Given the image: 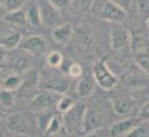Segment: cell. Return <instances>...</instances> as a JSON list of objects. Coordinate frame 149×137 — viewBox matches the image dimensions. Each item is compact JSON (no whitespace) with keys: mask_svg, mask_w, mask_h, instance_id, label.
<instances>
[{"mask_svg":"<svg viewBox=\"0 0 149 137\" xmlns=\"http://www.w3.org/2000/svg\"><path fill=\"white\" fill-rule=\"evenodd\" d=\"M111 109L119 116H130L135 109V101L130 96L116 95L111 98Z\"/></svg>","mask_w":149,"mask_h":137,"instance_id":"cell-9","label":"cell"},{"mask_svg":"<svg viewBox=\"0 0 149 137\" xmlns=\"http://www.w3.org/2000/svg\"><path fill=\"white\" fill-rule=\"evenodd\" d=\"M90 10L99 19L108 22H121L127 14V10L111 0H93Z\"/></svg>","mask_w":149,"mask_h":137,"instance_id":"cell-1","label":"cell"},{"mask_svg":"<svg viewBox=\"0 0 149 137\" xmlns=\"http://www.w3.org/2000/svg\"><path fill=\"white\" fill-rule=\"evenodd\" d=\"M22 84H24V78H21L19 75H16V73H14L12 75L4 76V78L1 79L0 87L14 92V91H17V89H21Z\"/></svg>","mask_w":149,"mask_h":137,"instance_id":"cell-19","label":"cell"},{"mask_svg":"<svg viewBox=\"0 0 149 137\" xmlns=\"http://www.w3.org/2000/svg\"><path fill=\"white\" fill-rule=\"evenodd\" d=\"M147 27H148V30H149V16H148V18H147Z\"/></svg>","mask_w":149,"mask_h":137,"instance_id":"cell-36","label":"cell"},{"mask_svg":"<svg viewBox=\"0 0 149 137\" xmlns=\"http://www.w3.org/2000/svg\"><path fill=\"white\" fill-rule=\"evenodd\" d=\"M74 100L71 98V97H69V96H61L60 97V100H58V102H57V105H56V109L60 111V113H66L68 110H70L71 107L74 106Z\"/></svg>","mask_w":149,"mask_h":137,"instance_id":"cell-28","label":"cell"},{"mask_svg":"<svg viewBox=\"0 0 149 137\" xmlns=\"http://www.w3.org/2000/svg\"><path fill=\"white\" fill-rule=\"evenodd\" d=\"M60 97H61V93L47 89L34 96V98L31 100V109L34 111H38V113L43 110H51L53 106L57 105Z\"/></svg>","mask_w":149,"mask_h":137,"instance_id":"cell-7","label":"cell"},{"mask_svg":"<svg viewBox=\"0 0 149 137\" xmlns=\"http://www.w3.org/2000/svg\"><path fill=\"white\" fill-rule=\"evenodd\" d=\"M4 119V113H3L1 110H0V123H1V120Z\"/></svg>","mask_w":149,"mask_h":137,"instance_id":"cell-35","label":"cell"},{"mask_svg":"<svg viewBox=\"0 0 149 137\" xmlns=\"http://www.w3.org/2000/svg\"><path fill=\"white\" fill-rule=\"evenodd\" d=\"M25 3L26 0H0V4L5 12H13V10L21 9L25 5Z\"/></svg>","mask_w":149,"mask_h":137,"instance_id":"cell-27","label":"cell"},{"mask_svg":"<svg viewBox=\"0 0 149 137\" xmlns=\"http://www.w3.org/2000/svg\"><path fill=\"white\" fill-rule=\"evenodd\" d=\"M3 21L5 24L10 25V26L14 27H25L27 24V13L26 10L21 9H17L13 10V12H7L3 16Z\"/></svg>","mask_w":149,"mask_h":137,"instance_id":"cell-14","label":"cell"},{"mask_svg":"<svg viewBox=\"0 0 149 137\" xmlns=\"http://www.w3.org/2000/svg\"><path fill=\"white\" fill-rule=\"evenodd\" d=\"M145 79H149V75L147 73H144L136 64H135V71H134V66H132L123 74V80H125L126 85H128V87L144 85Z\"/></svg>","mask_w":149,"mask_h":137,"instance_id":"cell-13","label":"cell"},{"mask_svg":"<svg viewBox=\"0 0 149 137\" xmlns=\"http://www.w3.org/2000/svg\"><path fill=\"white\" fill-rule=\"evenodd\" d=\"M110 47L117 55H127L131 51V33L122 25H114L110 30Z\"/></svg>","mask_w":149,"mask_h":137,"instance_id":"cell-4","label":"cell"},{"mask_svg":"<svg viewBox=\"0 0 149 137\" xmlns=\"http://www.w3.org/2000/svg\"><path fill=\"white\" fill-rule=\"evenodd\" d=\"M105 124V115L99 107L96 106H87L86 107L84 118L82 124V133L86 136L91 135L93 131L104 127Z\"/></svg>","mask_w":149,"mask_h":137,"instance_id":"cell-5","label":"cell"},{"mask_svg":"<svg viewBox=\"0 0 149 137\" xmlns=\"http://www.w3.org/2000/svg\"><path fill=\"white\" fill-rule=\"evenodd\" d=\"M74 28L70 24H60L53 28L52 31V38L57 44H65L66 42L70 40L73 36Z\"/></svg>","mask_w":149,"mask_h":137,"instance_id":"cell-15","label":"cell"},{"mask_svg":"<svg viewBox=\"0 0 149 137\" xmlns=\"http://www.w3.org/2000/svg\"><path fill=\"white\" fill-rule=\"evenodd\" d=\"M61 70L71 78H81L83 75V68L81 65L78 62L70 61V60H64V62L61 65Z\"/></svg>","mask_w":149,"mask_h":137,"instance_id":"cell-21","label":"cell"},{"mask_svg":"<svg viewBox=\"0 0 149 137\" xmlns=\"http://www.w3.org/2000/svg\"><path fill=\"white\" fill-rule=\"evenodd\" d=\"M136 116L140 122H144V123L149 122V101L145 102V104L140 107V110H139V113H137Z\"/></svg>","mask_w":149,"mask_h":137,"instance_id":"cell-29","label":"cell"},{"mask_svg":"<svg viewBox=\"0 0 149 137\" xmlns=\"http://www.w3.org/2000/svg\"><path fill=\"white\" fill-rule=\"evenodd\" d=\"M5 127H7L8 132L12 135L26 136L30 132V127H29L26 118L21 114H12L10 116H8Z\"/></svg>","mask_w":149,"mask_h":137,"instance_id":"cell-10","label":"cell"},{"mask_svg":"<svg viewBox=\"0 0 149 137\" xmlns=\"http://www.w3.org/2000/svg\"><path fill=\"white\" fill-rule=\"evenodd\" d=\"M1 79H3V78H1V75H0V84H1Z\"/></svg>","mask_w":149,"mask_h":137,"instance_id":"cell-37","label":"cell"},{"mask_svg":"<svg viewBox=\"0 0 149 137\" xmlns=\"http://www.w3.org/2000/svg\"><path fill=\"white\" fill-rule=\"evenodd\" d=\"M64 60H65L64 56H62L60 52H57V51H52V52H49L47 55V57H45V62H47V65L51 68H58V67H61Z\"/></svg>","mask_w":149,"mask_h":137,"instance_id":"cell-25","label":"cell"},{"mask_svg":"<svg viewBox=\"0 0 149 137\" xmlns=\"http://www.w3.org/2000/svg\"><path fill=\"white\" fill-rule=\"evenodd\" d=\"M64 128V123H62V120H60L58 116L53 115V118L51 119L49 124H48L47 129H45L44 135L45 136H53V135H57V133H60V131Z\"/></svg>","mask_w":149,"mask_h":137,"instance_id":"cell-26","label":"cell"},{"mask_svg":"<svg viewBox=\"0 0 149 137\" xmlns=\"http://www.w3.org/2000/svg\"><path fill=\"white\" fill-rule=\"evenodd\" d=\"M77 38H78L79 44L83 45L84 48H93L95 45V34L87 26H82L79 27L78 33H77Z\"/></svg>","mask_w":149,"mask_h":137,"instance_id":"cell-18","label":"cell"},{"mask_svg":"<svg viewBox=\"0 0 149 137\" xmlns=\"http://www.w3.org/2000/svg\"><path fill=\"white\" fill-rule=\"evenodd\" d=\"M53 7H56L57 9H65L73 3V0H48Z\"/></svg>","mask_w":149,"mask_h":137,"instance_id":"cell-32","label":"cell"},{"mask_svg":"<svg viewBox=\"0 0 149 137\" xmlns=\"http://www.w3.org/2000/svg\"><path fill=\"white\" fill-rule=\"evenodd\" d=\"M111 1L118 4L119 7L123 8L125 10H128L131 8V5H132V0H111Z\"/></svg>","mask_w":149,"mask_h":137,"instance_id":"cell-33","label":"cell"},{"mask_svg":"<svg viewBox=\"0 0 149 137\" xmlns=\"http://www.w3.org/2000/svg\"><path fill=\"white\" fill-rule=\"evenodd\" d=\"M19 48L35 57H40L47 51V42L39 35H30L22 39L19 43Z\"/></svg>","mask_w":149,"mask_h":137,"instance_id":"cell-8","label":"cell"},{"mask_svg":"<svg viewBox=\"0 0 149 137\" xmlns=\"http://www.w3.org/2000/svg\"><path fill=\"white\" fill-rule=\"evenodd\" d=\"M0 5H1V4H0Z\"/></svg>","mask_w":149,"mask_h":137,"instance_id":"cell-39","label":"cell"},{"mask_svg":"<svg viewBox=\"0 0 149 137\" xmlns=\"http://www.w3.org/2000/svg\"><path fill=\"white\" fill-rule=\"evenodd\" d=\"M86 107H87L86 104L75 102L70 110L64 113L62 123H64L65 133H68V135L82 133V124H83V118H84Z\"/></svg>","mask_w":149,"mask_h":137,"instance_id":"cell-3","label":"cell"},{"mask_svg":"<svg viewBox=\"0 0 149 137\" xmlns=\"http://www.w3.org/2000/svg\"><path fill=\"white\" fill-rule=\"evenodd\" d=\"M21 40L22 36L17 30H5V33L3 35H0V44L4 45L9 51L19 47Z\"/></svg>","mask_w":149,"mask_h":137,"instance_id":"cell-16","label":"cell"},{"mask_svg":"<svg viewBox=\"0 0 149 137\" xmlns=\"http://www.w3.org/2000/svg\"><path fill=\"white\" fill-rule=\"evenodd\" d=\"M139 123L140 120L137 119V116H126L111 124V127L109 128L110 136H128Z\"/></svg>","mask_w":149,"mask_h":137,"instance_id":"cell-11","label":"cell"},{"mask_svg":"<svg viewBox=\"0 0 149 137\" xmlns=\"http://www.w3.org/2000/svg\"><path fill=\"white\" fill-rule=\"evenodd\" d=\"M92 76L96 84L104 91H111L118 84V78L105 60H97L92 66Z\"/></svg>","mask_w":149,"mask_h":137,"instance_id":"cell-2","label":"cell"},{"mask_svg":"<svg viewBox=\"0 0 149 137\" xmlns=\"http://www.w3.org/2000/svg\"><path fill=\"white\" fill-rule=\"evenodd\" d=\"M39 9H40V14H42V21L45 26H54L60 25V13L56 7H53L49 1L48 3H43L39 5Z\"/></svg>","mask_w":149,"mask_h":137,"instance_id":"cell-12","label":"cell"},{"mask_svg":"<svg viewBox=\"0 0 149 137\" xmlns=\"http://www.w3.org/2000/svg\"><path fill=\"white\" fill-rule=\"evenodd\" d=\"M128 136H149V125H141L137 124L135 128L130 132Z\"/></svg>","mask_w":149,"mask_h":137,"instance_id":"cell-30","label":"cell"},{"mask_svg":"<svg viewBox=\"0 0 149 137\" xmlns=\"http://www.w3.org/2000/svg\"><path fill=\"white\" fill-rule=\"evenodd\" d=\"M93 0H73V5L79 10H88L91 9Z\"/></svg>","mask_w":149,"mask_h":137,"instance_id":"cell-31","label":"cell"},{"mask_svg":"<svg viewBox=\"0 0 149 137\" xmlns=\"http://www.w3.org/2000/svg\"><path fill=\"white\" fill-rule=\"evenodd\" d=\"M53 118V113L51 110H43L39 111V115L36 118V124H38V129L44 135L45 129H47L48 124H49L51 119Z\"/></svg>","mask_w":149,"mask_h":137,"instance_id":"cell-23","label":"cell"},{"mask_svg":"<svg viewBox=\"0 0 149 137\" xmlns=\"http://www.w3.org/2000/svg\"><path fill=\"white\" fill-rule=\"evenodd\" d=\"M16 102V96H14L13 91H9V89H5V88H1L0 89V105L3 107H12Z\"/></svg>","mask_w":149,"mask_h":137,"instance_id":"cell-24","label":"cell"},{"mask_svg":"<svg viewBox=\"0 0 149 137\" xmlns=\"http://www.w3.org/2000/svg\"><path fill=\"white\" fill-rule=\"evenodd\" d=\"M147 123H149V122H147Z\"/></svg>","mask_w":149,"mask_h":137,"instance_id":"cell-38","label":"cell"},{"mask_svg":"<svg viewBox=\"0 0 149 137\" xmlns=\"http://www.w3.org/2000/svg\"><path fill=\"white\" fill-rule=\"evenodd\" d=\"M134 62L141 68L144 73L149 75V51H143V52H135L132 53Z\"/></svg>","mask_w":149,"mask_h":137,"instance_id":"cell-22","label":"cell"},{"mask_svg":"<svg viewBox=\"0 0 149 137\" xmlns=\"http://www.w3.org/2000/svg\"><path fill=\"white\" fill-rule=\"evenodd\" d=\"M7 48L4 47V45L0 44V65L1 64H5V61H7V56H8V52H7Z\"/></svg>","mask_w":149,"mask_h":137,"instance_id":"cell-34","label":"cell"},{"mask_svg":"<svg viewBox=\"0 0 149 137\" xmlns=\"http://www.w3.org/2000/svg\"><path fill=\"white\" fill-rule=\"evenodd\" d=\"M95 79L92 80V78L90 76H82V79L77 84V93L82 98H87L92 95L93 89H95Z\"/></svg>","mask_w":149,"mask_h":137,"instance_id":"cell-17","label":"cell"},{"mask_svg":"<svg viewBox=\"0 0 149 137\" xmlns=\"http://www.w3.org/2000/svg\"><path fill=\"white\" fill-rule=\"evenodd\" d=\"M29 55L30 53H27L22 48H19V49L14 48V49H12V52L8 53L5 64L8 65V67L12 73L24 74L30 67V57H29Z\"/></svg>","mask_w":149,"mask_h":137,"instance_id":"cell-6","label":"cell"},{"mask_svg":"<svg viewBox=\"0 0 149 137\" xmlns=\"http://www.w3.org/2000/svg\"><path fill=\"white\" fill-rule=\"evenodd\" d=\"M26 13H27V24L31 27L38 28L42 26L43 21H42V14H40V9H39V5L31 4L27 8Z\"/></svg>","mask_w":149,"mask_h":137,"instance_id":"cell-20","label":"cell"}]
</instances>
